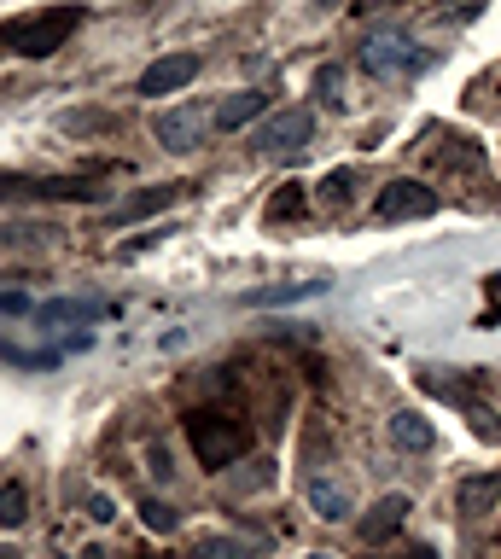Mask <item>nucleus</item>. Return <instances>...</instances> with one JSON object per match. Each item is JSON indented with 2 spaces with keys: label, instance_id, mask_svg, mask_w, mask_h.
<instances>
[{
  "label": "nucleus",
  "instance_id": "ddd939ff",
  "mask_svg": "<svg viewBox=\"0 0 501 559\" xmlns=\"http://www.w3.org/2000/svg\"><path fill=\"white\" fill-rule=\"evenodd\" d=\"M455 501H461V513H467V519H484V513H490V507H496V501H501V472H484V478H467Z\"/></svg>",
  "mask_w": 501,
  "mask_h": 559
},
{
  "label": "nucleus",
  "instance_id": "f8f14e48",
  "mask_svg": "<svg viewBox=\"0 0 501 559\" xmlns=\"http://www.w3.org/2000/svg\"><path fill=\"white\" fill-rule=\"evenodd\" d=\"M391 443H397V449H408V455H426V449L437 443V426L402 408V414H391Z\"/></svg>",
  "mask_w": 501,
  "mask_h": 559
},
{
  "label": "nucleus",
  "instance_id": "20e7f679",
  "mask_svg": "<svg viewBox=\"0 0 501 559\" xmlns=\"http://www.w3.org/2000/svg\"><path fill=\"white\" fill-rule=\"evenodd\" d=\"M362 65H368L373 76H414V70L432 65V53L414 47L402 30H373L368 41H362Z\"/></svg>",
  "mask_w": 501,
  "mask_h": 559
},
{
  "label": "nucleus",
  "instance_id": "a211bd4d",
  "mask_svg": "<svg viewBox=\"0 0 501 559\" xmlns=\"http://www.w3.org/2000/svg\"><path fill=\"white\" fill-rule=\"evenodd\" d=\"M30 519V495H24V484H0V525L18 530Z\"/></svg>",
  "mask_w": 501,
  "mask_h": 559
},
{
  "label": "nucleus",
  "instance_id": "f3484780",
  "mask_svg": "<svg viewBox=\"0 0 501 559\" xmlns=\"http://www.w3.org/2000/svg\"><path fill=\"white\" fill-rule=\"evenodd\" d=\"M193 559H251V548L239 536H199L193 542Z\"/></svg>",
  "mask_w": 501,
  "mask_h": 559
},
{
  "label": "nucleus",
  "instance_id": "a878e982",
  "mask_svg": "<svg viewBox=\"0 0 501 559\" xmlns=\"http://www.w3.org/2000/svg\"><path fill=\"white\" fill-rule=\"evenodd\" d=\"M397 559H437L432 548H408V554H397Z\"/></svg>",
  "mask_w": 501,
  "mask_h": 559
},
{
  "label": "nucleus",
  "instance_id": "9b49d317",
  "mask_svg": "<svg viewBox=\"0 0 501 559\" xmlns=\"http://www.w3.org/2000/svg\"><path fill=\"white\" fill-rule=\"evenodd\" d=\"M181 198V187H140V193H129L117 210H111V228H123V222H140V216H158V210H169Z\"/></svg>",
  "mask_w": 501,
  "mask_h": 559
},
{
  "label": "nucleus",
  "instance_id": "f03ea898",
  "mask_svg": "<svg viewBox=\"0 0 501 559\" xmlns=\"http://www.w3.org/2000/svg\"><path fill=\"white\" fill-rule=\"evenodd\" d=\"M187 437H193V455L204 461V472H222L245 455V426L228 420V414H187Z\"/></svg>",
  "mask_w": 501,
  "mask_h": 559
},
{
  "label": "nucleus",
  "instance_id": "39448f33",
  "mask_svg": "<svg viewBox=\"0 0 501 559\" xmlns=\"http://www.w3.org/2000/svg\"><path fill=\"white\" fill-rule=\"evenodd\" d=\"M432 210H437V187H426V181H391L379 193V204H373L379 222H420Z\"/></svg>",
  "mask_w": 501,
  "mask_h": 559
},
{
  "label": "nucleus",
  "instance_id": "6e6552de",
  "mask_svg": "<svg viewBox=\"0 0 501 559\" xmlns=\"http://www.w3.org/2000/svg\"><path fill=\"white\" fill-rule=\"evenodd\" d=\"M303 495H309V513H321L327 525L350 519V507H356V501H350V484H344V478H333V472H315Z\"/></svg>",
  "mask_w": 501,
  "mask_h": 559
},
{
  "label": "nucleus",
  "instance_id": "0eeeda50",
  "mask_svg": "<svg viewBox=\"0 0 501 559\" xmlns=\"http://www.w3.org/2000/svg\"><path fill=\"white\" fill-rule=\"evenodd\" d=\"M204 129H216V117H204V105H175V111H158V123H152V134L169 152H193Z\"/></svg>",
  "mask_w": 501,
  "mask_h": 559
},
{
  "label": "nucleus",
  "instance_id": "4be33fe9",
  "mask_svg": "<svg viewBox=\"0 0 501 559\" xmlns=\"http://www.w3.org/2000/svg\"><path fill=\"white\" fill-rule=\"evenodd\" d=\"M158 239H169V228H152V233H140V239H129V245H123L117 257H140V251H152Z\"/></svg>",
  "mask_w": 501,
  "mask_h": 559
},
{
  "label": "nucleus",
  "instance_id": "423d86ee",
  "mask_svg": "<svg viewBox=\"0 0 501 559\" xmlns=\"http://www.w3.org/2000/svg\"><path fill=\"white\" fill-rule=\"evenodd\" d=\"M204 70L199 53H164L158 65H146L140 70V82H134V94H146V99H158V94H181L193 76Z\"/></svg>",
  "mask_w": 501,
  "mask_h": 559
},
{
  "label": "nucleus",
  "instance_id": "5701e85b",
  "mask_svg": "<svg viewBox=\"0 0 501 559\" xmlns=\"http://www.w3.org/2000/svg\"><path fill=\"white\" fill-rule=\"evenodd\" d=\"M0 309H6V315H30V297H24V292H0Z\"/></svg>",
  "mask_w": 501,
  "mask_h": 559
},
{
  "label": "nucleus",
  "instance_id": "aec40b11",
  "mask_svg": "<svg viewBox=\"0 0 501 559\" xmlns=\"http://www.w3.org/2000/svg\"><path fill=\"white\" fill-rule=\"evenodd\" d=\"M315 94H321V105H344V65L315 70Z\"/></svg>",
  "mask_w": 501,
  "mask_h": 559
},
{
  "label": "nucleus",
  "instance_id": "c85d7f7f",
  "mask_svg": "<svg viewBox=\"0 0 501 559\" xmlns=\"http://www.w3.org/2000/svg\"><path fill=\"white\" fill-rule=\"evenodd\" d=\"M0 559H12V554H6V548H0Z\"/></svg>",
  "mask_w": 501,
  "mask_h": 559
},
{
  "label": "nucleus",
  "instance_id": "f257e3e1",
  "mask_svg": "<svg viewBox=\"0 0 501 559\" xmlns=\"http://www.w3.org/2000/svg\"><path fill=\"white\" fill-rule=\"evenodd\" d=\"M82 24V6H47V12H30V18H18V24H6L0 41L18 53V59H47V53H59L65 47V35Z\"/></svg>",
  "mask_w": 501,
  "mask_h": 559
},
{
  "label": "nucleus",
  "instance_id": "1a4fd4ad",
  "mask_svg": "<svg viewBox=\"0 0 501 559\" xmlns=\"http://www.w3.org/2000/svg\"><path fill=\"white\" fill-rule=\"evenodd\" d=\"M402 519H408V495H379L368 519H356V536H362V542L373 548V542L397 536V525H402Z\"/></svg>",
  "mask_w": 501,
  "mask_h": 559
},
{
  "label": "nucleus",
  "instance_id": "cd10ccee",
  "mask_svg": "<svg viewBox=\"0 0 501 559\" xmlns=\"http://www.w3.org/2000/svg\"><path fill=\"white\" fill-rule=\"evenodd\" d=\"M309 559H333V554H309Z\"/></svg>",
  "mask_w": 501,
  "mask_h": 559
},
{
  "label": "nucleus",
  "instance_id": "2eb2a0df",
  "mask_svg": "<svg viewBox=\"0 0 501 559\" xmlns=\"http://www.w3.org/2000/svg\"><path fill=\"white\" fill-rule=\"evenodd\" d=\"M327 280H286V286H263L251 292V309H274V303H298V297H321Z\"/></svg>",
  "mask_w": 501,
  "mask_h": 559
},
{
  "label": "nucleus",
  "instance_id": "b1692460",
  "mask_svg": "<svg viewBox=\"0 0 501 559\" xmlns=\"http://www.w3.org/2000/svg\"><path fill=\"white\" fill-rule=\"evenodd\" d=\"M111 513H117V507H111L105 495H94V501H88V519H100V525H111Z\"/></svg>",
  "mask_w": 501,
  "mask_h": 559
},
{
  "label": "nucleus",
  "instance_id": "bb28decb",
  "mask_svg": "<svg viewBox=\"0 0 501 559\" xmlns=\"http://www.w3.org/2000/svg\"><path fill=\"white\" fill-rule=\"evenodd\" d=\"M490 292H496V303H501V274H490Z\"/></svg>",
  "mask_w": 501,
  "mask_h": 559
},
{
  "label": "nucleus",
  "instance_id": "412c9836",
  "mask_svg": "<svg viewBox=\"0 0 501 559\" xmlns=\"http://www.w3.org/2000/svg\"><path fill=\"white\" fill-rule=\"evenodd\" d=\"M268 222H286V216H303V193L298 187H280V193L268 198V210H263Z\"/></svg>",
  "mask_w": 501,
  "mask_h": 559
},
{
  "label": "nucleus",
  "instance_id": "6ab92c4d",
  "mask_svg": "<svg viewBox=\"0 0 501 559\" xmlns=\"http://www.w3.org/2000/svg\"><path fill=\"white\" fill-rule=\"evenodd\" d=\"M350 198H356V169H333L321 181V204H350Z\"/></svg>",
  "mask_w": 501,
  "mask_h": 559
},
{
  "label": "nucleus",
  "instance_id": "393cba45",
  "mask_svg": "<svg viewBox=\"0 0 501 559\" xmlns=\"http://www.w3.org/2000/svg\"><path fill=\"white\" fill-rule=\"evenodd\" d=\"M350 6H356V12H373V6H391V0H350Z\"/></svg>",
  "mask_w": 501,
  "mask_h": 559
},
{
  "label": "nucleus",
  "instance_id": "9d476101",
  "mask_svg": "<svg viewBox=\"0 0 501 559\" xmlns=\"http://www.w3.org/2000/svg\"><path fill=\"white\" fill-rule=\"evenodd\" d=\"M263 111H268V94H257V88H245V94H228L222 105H216V129L222 134H234V129H257L263 123Z\"/></svg>",
  "mask_w": 501,
  "mask_h": 559
},
{
  "label": "nucleus",
  "instance_id": "7ed1b4c3",
  "mask_svg": "<svg viewBox=\"0 0 501 559\" xmlns=\"http://www.w3.org/2000/svg\"><path fill=\"white\" fill-rule=\"evenodd\" d=\"M315 134V111L309 105H286V111H268L263 123L251 129V146L268 152V158H298Z\"/></svg>",
  "mask_w": 501,
  "mask_h": 559
},
{
  "label": "nucleus",
  "instance_id": "4468645a",
  "mask_svg": "<svg viewBox=\"0 0 501 559\" xmlns=\"http://www.w3.org/2000/svg\"><path fill=\"white\" fill-rule=\"evenodd\" d=\"M105 303H88V297H53V303H41L35 309V321H47V327H59V321H100Z\"/></svg>",
  "mask_w": 501,
  "mask_h": 559
},
{
  "label": "nucleus",
  "instance_id": "dca6fc26",
  "mask_svg": "<svg viewBox=\"0 0 501 559\" xmlns=\"http://www.w3.org/2000/svg\"><path fill=\"white\" fill-rule=\"evenodd\" d=\"M140 519H146L152 536H175V530H181V513H175L169 501H158V495H146V501H140Z\"/></svg>",
  "mask_w": 501,
  "mask_h": 559
}]
</instances>
